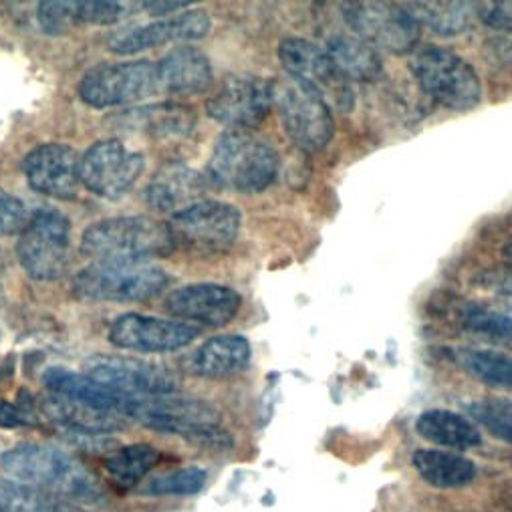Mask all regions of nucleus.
Masks as SVG:
<instances>
[{
    "label": "nucleus",
    "instance_id": "1",
    "mask_svg": "<svg viewBox=\"0 0 512 512\" xmlns=\"http://www.w3.org/2000/svg\"><path fill=\"white\" fill-rule=\"evenodd\" d=\"M0 468L15 480L75 504H95L103 498L95 476L77 458L55 446L21 444L0 456Z\"/></svg>",
    "mask_w": 512,
    "mask_h": 512
},
{
    "label": "nucleus",
    "instance_id": "2",
    "mask_svg": "<svg viewBox=\"0 0 512 512\" xmlns=\"http://www.w3.org/2000/svg\"><path fill=\"white\" fill-rule=\"evenodd\" d=\"M79 250L95 263H146L176 250L170 226L150 216H119L83 230Z\"/></svg>",
    "mask_w": 512,
    "mask_h": 512
},
{
    "label": "nucleus",
    "instance_id": "3",
    "mask_svg": "<svg viewBox=\"0 0 512 512\" xmlns=\"http://www.w3.org/2000/svg\"><path fill=\"white\" fill-rule=\"evenodd\" d=\"M277 174L279 156L275 148L246 130H226L216 140L208 162L212 184L238 194L267 190Z\"/></svg>",
    "mask_w": 512,
    "mask_h": 512
},
{
    "label": "nucleus",
    "instance_id": "4",
    "mask_svg": "<svg viewBox=\"0 0 512 512\" xmlns=\"http://www.w3.org/2000/svg\"><path fill=\"white\" fill-rule=\"evenodd\" d=\"M170 277L146 263H93L73 279V295L89 303H142L156 299Z\"/></svg>",
    "mask_w": 512,
    "mask_h": 512
},
{
    "label": "nucleus",
    "instance_id": "5",
    "mask_svg": "<svg viewBox=\"0 0 512 512\" xmlns=\"http://www.w3.org/2000/svg\"><path fill=\"white\" fill-rule=\"evenodd\" d=\"M127 418H134L164 434L182 436L196 444L214 448L230 446V438L220 426L218 412L204 402L174 396L134 398L130 410H127Z\"/></svg>",
    "mask_w": 512,
    "mask_h": 512
},
{
    "label": "nucleus",
    "instance_id": "6",
    "mask_svg": "<svg viewBox=\"0 0 512 512\" xmlns=\"http://www.w3.org/2000/svg\"><path fill=\"white\" fill-rule=\"evenodd\" d=\"M273 107L287 136L305 152H319L329 146L335 134L331 107L311 87L291 75L271 81Z\"/></svg>",
    "mask_w": 512,
    "mask_h": 512
},
{
    "label": "nucleus",
    "instance_id": "7",
    "mask_svg": "<svg viewBox=\"0 0 512 512\" xmlns=\"http://www.w3.org/2000/svg\"><path fill=\"white\" fill-rule=\"evenodd\" d=\"M410 71L422 91L448 111H470L482 99L474 67L454 51L428 47L410 61Z\"/></svg>",
    "mask_w": 512,
    "mask_h": 512
},
{
    "label": "nucleus",
    "instance_id": "8",
    "mask_svg": "<svg viewBox=\"0 0 512 512\" xmlns=\"http://www.w3.org/2000/svg\"><path fill=\"white\" fill-rule=\"evenodd\" d=\"M23 271L35 281H59L71 265V222L53 208L35 212L17 240Z\"/></svg>",
    "mask_w": 512,
    "mask_h": 512
},
{
    "label": "nucleus",
    "instance_id": "9",
    "mask_svg": "<svg viewBox=\"0 0 512 512\" xmlns=\"http://www.w3.org/2000/svg\"><path fill=\"white\" fill-rule=\"evenodd\" d=\"M156 93H162L158 65L150 61L97 65L79 83V97L97 109L138 103Z\"/></svg>",
    "mask_w": 512,
    "mask_h": 512
},
{
    "label": "nucleus",
    "instance_id": "10",
    "mask_svg": "<svg viewBox=\"0 0 512 512\" xmlns=\"http://www.w3.org/2000/svg\"><path fill=\"white\" fill-rule=\"evenodd\" d=\"M343 19L355 37L392 55L416 51L422 27L396 3H345Z\"/></svg>",
    "mask_w": 512,
    "mask_h": 512
},
{
    "label": "nucleus",
    "instance_id": "11",
    "mask_svg": "<svg viewBox=\"0 0 512 512\" xmlns=\"http://www.w3.org/2000/svg\"><path fill=\"white\" fill-rule=\"evenodd\" d=\"M279 59L287 75L319 93L329 107L351 111L355 103L351 81L343 75L327 49L305 39H285L279 45Z\"/></svg>",
    "mask_w": 512,
    "mask_h": 512
},
{
    "label": "nucleus",
    "instance_id": "12",
    "mask_svg": "<svg viewBox=\"0 0 512 512\" xmlns=\"http://www.w3.org/2000/svg\"><path fill=\"white\" fill-rule=\"evenodd\" d=\"M240 212L228 202L202 200L170 218L176 248L196 254H216L234 244L240 232Z\"/></svg>",
    "mask_w": 512,
    "mask_h": 512
},
{
    "label": "nucleus",
    "instance_id": "13",
    "mask_svg": "<svg viewBox=\"0 0 512 512\" xmlns=\"http://www.w3.org/2000/svg\"><path fill=\"white\" fill-rule=\"evenodd\" d=\"M85 375L127 398L172 396L176 377L160 363L125 355H93L85 363Z\"/></svg>",
    "mask_w": 512,
    "mask_h": 512
},
{
    "label": "nucleus",
    "instance_id": "14",
    "mask_svg": "<svg viewBox=\"0 0 512 512\" xmlns=\"http://www.w3.org/2000/svg\"><path fill=\"white\" fill-rule=\"evenodd\" d=\"M273 107L271 81L252 75H232L206 101V113L228 130H254Z\"/></svg>",
    "mask_w": 512,
    "mask_h": 512
},
{
    "label": "nucleus",
    "instance_id": "15",
    "mask_svg": "<svg viewBox=\"0 0 512 512\" xmlns=\"http://www.w3.org/2000/svg\"><path fill=\"white\" fill-rule=\"evenodd\" d=\"M144 168L140 152L119 140H101L81 158V184L101 198H117L136 184Z\"/></svg>",
    "mask_w": 512,
    "mask_h": 512
},
{
    "label": "nucleus",
    "instance_id": "16",
    "mask_svg": "<svg viewBox=\"0 0 512 512\" xmlns=\"http://www.w3.org/2000/svg\"><path fill=\"white\" fill-rule=\"evenodd\" d=\"M200 329L186 321L125 313L109 327V341L119 349L140 353H168L188 347Z\"/></svg>",
    "mask_w": 512,
    "mask_h": 512
},
{
    "label": "nucleus",
    "instance_id": "17",
    "mask_svg": "<svg viewBox=\"0 0 512 512\" xmlns=\"http://www.w3.org/2000/svg\"><path fill=\"white\" fill-rule=\"evenodd\" d=\"M210 17L204 11H188L172 19L121 29L109 37V51L115 55H136L166 43L200 41L210 33Z\"/></svg>",
    "mask_w": 512,
    "mask_h": 512
},
{
    "label": "nucleus",
    "instance_id": "18",
    "mask_svg": "<svg viewBox=\"0 0 512 512\" xmlns=\"http://www.w3.org/2000/svg\"><path fill=\"white\" fill-rule=\"evenodd\" d=\"M23 172L35 192L69 200L81 184V158L71 146L43 144L27 154Z\"/></svg>",
    "mask_w": 512,
    "mask_h": 512
},
{
    "label": "nucleus",
    "instance_id": "19",
    "mask_svg": "<svg viewBox=\"0 0 512 512\" xmlns=\"http://www.w3.org/2000/svg\"><path fill=\"white\" fill-rule=\"evenodd\" d=\"M240 305L242 299L234 289L226 285L198 283L170 293L164 307L172 317L186 319V323L224 327L234 321Z\"/></svg>",
    "mask_w": 512,
    "mask_h": 512
},
{
    "label": "nucleus",
    "instance_id": "20",
    "mask_svg": "<svg viewBox=\"0 0 512 512\" xmlns=\"http://www.w3.org/2000/svg\"><path fill=\"white\" fill-rule=\"evenodd\" d=\"M206 178L184 164L162 166L146 188V202L160 214H182L184 210L206 200Z\"/></svg>",
    "mask_w": 512,
    "mask_h": 512
},
{
    "label": "nucleus",
    "instance_id": "21",
    "mask_svg": "<svg viewBox=\"0 0 512 512\" xmlns=\"http://www.w3.org/2000/svg\"><path fill=\"white\" fill-rule=\"evenodd\" d=\"M43 383L47 390L53 396L103 410V412H115L127 418V410H130V404L134 398H127L123 394H117L105 386H101L99 381L91 379L85 373H75L65 367H49L43 375Z\"/></svg>",
    "mask_w": 512,
    "mask_h": 512
},
{
    "label": "nucleus",
    "instance_id": "22",
    "mask_svg": "<svg viewBox=\"0 0 512 512\" xmlns=\"http://www.w3.org/2000/svg\"><path fill=\"white\" fill-rule=\"evenodd\" d=\"M158 65L160 89L174 95L202 93L212 85L210 59L194 47H176Z\"/></svg>",
    "mask_w": 512,
    "mask_h": 512
},
{
    "label": "nucleus",
    "instance_id": "23",
    "mask_svg": "<svg viewBox=\"0 0 512 512\" xmlns=\"http://www.w3.org/2000/svg\"><path fill=\"white\" fill-rule=\"evenodd\" d=\"M41 410L45 418H49L53 424L63 428L69 434H79V436H97V434H109L119 428H123L125 416L115 414V412H103L95 410L59 396H49L43 404Z\"/></svg>",
    "mask_w": 512,
    "mask_h": 512
},
{
    "label": "nucleus",
    "instance_id": "24",
    "mask_svg": "<svg viewBox=\"0 0 512 512\" xmlns=\"http://www.w3.org/2000/svg\"><path fill=\"white\" fill-rule=\"evenodd\" d=\"M250 343L242 335H222L206 341L194 355L192 367L198 375L224 379L244 371L250 363Z\"/></svg>",
    "mask_w": 512,
    "mask_h": 512
},
{
    "label": "nucleus",
    "instance_id": "25",
    "mask_svg": "<svg viewBox=\"0 0 512 512\" xmlns=\"http://www.w3.org/2000/svg\"><path fill=\"white\" fill-rule=\"evenodd\" d=\"M416 432L424 440L452 450H470L482 444V434L474 422L450 410L424 412L416 420Z\"/></svg>",
    "mask_w": 512,
    "mask_h": 512
},
{
    "label": "nucleus",
    "instance_id": "26",
    "mask_svg": "<svg viewBox=\"0 0 512 512\" xmlns=\"http://www.w3.org/2000/svg\"><path fill=\"white\" fill-rule=\"evenodd\" d=\"M123 117H127L125 125H130L132 130H144L150 136L156 138H182L192 132L196 123V115L190 107L180 103H156L150 107H138L127 111Z\"/></svg>",
    "mask_w": 512,
    "mask_h": 512
},
{
    "label": "nucleus",
    "instance_id": "27",
    "mask_svg": "<svg viewBox=\"0 0 512 512\" xmlns=\"http://www.w3.org/2000/svg\"><path fill=\"white\" fill-rule=\"evenodd\" d=\"M412 464L422 480L436 488H462L476 478V464L470 458L446 450H418Z\"/></svg>",
    "mask_w": 512,
    "mask_h": 512
},
{
    "label": "nucleus",
    "instance_id": "28",
    "mask_svg": "<svg viewBox=\"0 0 512 512\" xmlns=\"http://www.w3.org/2000/svg\"><path fill=\"white\" fill-rule=\"evenodd\" d=\"M160 458V450L152 444H130L107 454L103 458V470L111 484L130 490L156 468Z\"/></svg>",
    "mask_w": 512,
    "mask_h": 512
},
{
    "label": "nucleus",
    "instance_id": "29",
    "mask_svg": "<svg viewBox=\"0 0 512 512\" xmlns=\"http://www.w3.org/2000/svg\"><path fill=\"white\" fill-rule=\"evenodd\" d=\"M327 53L349 81H377L383 77V63L377 49L355 35L329 39Z\"/></svg>",
    "mask_w": 512,
    "mask_h": 512
},
{
    "label": "nucleus",
    "instance_id": "30",
    "mask_svg": "<svg viewBox=\"0 0 512 512\" xmlns=\"http://www.w3.org/2000/svg\"><path fill=\"white\" fill-rule=\"evenodd\" d=\"M410 17L440 37H456L470 29L476 5L470 3H404Z\"/></svg>",
    "mask_w": 512,
    "mask_h": 512
},
{
    "label": "nucleus",
    "instance_id": "31",
    "mask_svg": "<svg viewBox=\"0 0 512 512\" xmlns=\"http://www.w3.org/2000/svg\"><path fill=\"white\" fill-rule=\"evenodd\" d=\"M0 512H85L79 504L13 478H0Z\"/></svg>",
    "mask_w": 512,
    "mask_h": 512
},
{
    "label": "nucleus",
    "instance_id": "32",
    "mask_svg": "<svg viewBox=\"0 0 512 512\" xmlns=\"http://www.w3.org/2000/svg\"><path fill=\"white\" fill-rule=\"evenodd\" d=\"M456 321L468 333L498 343H512V315L476 303H464L456 309Z\"/></svg>",
    "mask_w": 512,
    "mask_h": 512
},
{
    "label": "nucleus",
    "instance_id": "33",
    "mask_svg": "<svg viewBox=\"0 0 512 512\" xmlns=\"http://www.w3.org/2000/svg\"><path fill=\"white\" fill-rule=\"evenodd\" d=\"M460 365L494 388L512 390V357L494 351H464L460 353Z\"/></svg>",
    "mask_w": 512,
    "mask_h": 512
},
{
    "label": "nucleus",
    "instance_id": "34",
    "mask_svg": "<svg viewBox=\"0 0 512 512\" xmlns=\"http://www.w3.org/2000/svg\"><path fill=\"white\" fill-rule=\"evenodd\" d=\"M468 414L484 430L512 446V402L508 400H476L468 406Z\"/></svg>",
    "mask_w": 512,
    "mask_h": 512
},
{
    "label": "nucleus",
    "instance_id": "35",
    "mask_svg": "<svg viewBox=\"0 0 512 512\" xmlns=\"http://www.w3.org/2000/svg\"><path fill=\"white\" fill-rule=\"evenodd\" d=\"M204 484H206V470L188 466V468H178L162 476H156L154 480L148 482L144 492L152 496H190V494H198L204 488Z\"/></svg>",
    "mask_w": 512,
    "mask_h": 512
},
{
    "label": "nucleus",
    "instance_id": "36",
    "mask_svg": "<svg viewBox=\"0 0 512 512\" xmlns=\"http://www.w3.org/2000/svg\"><path fill=\"white\" fill-rule=\"evenodd\" d=\"M37 19L41 29L47 35H63L79 27L77 0H73V3H63V0H45V3L39 5Z\"/></svg>",
    "mask_w": 512,
    "mask_h": 512
},
{
    "label": "nucleus",
    "instance_id": "37",
    "mask_svg": "<svg viewBox=\"0 0 512 512\" xmlns=\"http://www.w3.org/2000/svg\"><path fill=\"white\" fill-rule=\"evenodd\" d=\"M125 9V3H113V0H87V3H79L77 0L79 25H117L127 15Z\"/></svg>",
    "mask_w": 512,
    "mask_h": 512
},
{
    "label": "nucleus",
    "instance_id": "38",
    "mask_svg": "<svg viewBox=\"0 0 512 512\" xmlns=\"http://www.w3.org/2000/svg\"><path fill=\"white\" fill-rule=\"evenodd\" d=\"M27 208L25 204L0 188V236H11L21 232L27 226Z\"/></svg>",
    "mask_w": 512,
    "mask_h": 512
},
{
    "label": "nucleus",
    "instance_id": "39",
    "mask_svg": "<svg viewBox=\"0 0 512 512\" xmlns=\"http://www.w3.org/2000/svg\"><path fill=\"white\" fill-rule=\"evenodd\" d=\"M476 15L494 31L512 33V3L500 0V3H480L476 5Z\"/></svg>",
    "mask_w": 512,
    "mask_h": 512
},
{
    "label": "nucleus",
    "instance_id": "40",
    "mask_svg": "<svg viewBox=\"0 0 512 512\" xmlns=\"http://www.w3.org/2000/svg\"><path fill=\"white\" fill-rule=\"evenodd\" d=\"M478 287L484 291L512 299V265H506L502 269L484 271L478 277Z\"/></svg>",
    "mask_w": 512,
    "mask_h": 512
},
{
    "label": "nucleus",
    "instance_id": "41",
    "mask_svg": "<svg viewBox=\"0 0 512 512\" xmlns=\"http://www.w3.org/2000/svg\"><path fill=\"white\" fill-rule=\"evenodd\" d=\"M27 424H33V414L29 410L0 398V428H19Z\"/></svg>",
    "mask_w": 512,
    "mask_h": 512
},
{
    "label": "nucleus",
    "instance_id": "42",
    "mask_svg": "<svg viewBox=\"0 0 512 512\" xmlns=\"http://www.w3.org/2000/svg\"><path fill=\"white\" fill-rule=\"evenodd\" d=\"M150 15L154 17H164L176 11H184L188 9V3H160V0H152V3H144L142 5Z\"/></svg>",
    "mask_w": 512,
    "mask_h": 512
},
{
    "label": "nucleus",
    "instance_id": "43",
    "mask_svg": "<svg viewBox=\"0 0 512 512\" xmlns=\"http://www.w3.org/2000/svg\"><path fill=\"white\" fill-rule=\"evenodd\" d=\"M504 259L508 265H512V240L504 246Z\"/></svg>",
    "mask_w": 512,
    "mask_h": 512
}]
</instances>
